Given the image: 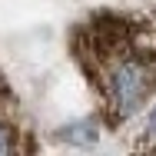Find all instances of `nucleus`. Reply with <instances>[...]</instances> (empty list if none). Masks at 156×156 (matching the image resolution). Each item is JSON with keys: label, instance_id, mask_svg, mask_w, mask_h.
Here are the masks:
<instances>
[{"label": "nucleus", "instance_id": "nucleus-1", "mask_svg": "<svg viewBox=\"0 0 156 156\" xmlns=\"http://www.w3.org/2000/svg\"><path fill=\"white\" fill-rule=\"evenodd\" d=\"M70 43L106 126L126 123L156 93V20L93 13L73 30Z\"/></svg>", "mask_w": 156, "mask_h": 156}, {"label": "nucleus", "instance_id": "nucleus-2", "mask_svg": "<svg viewBox=\"0 0 156 156\" xmlns=\"http://www.w3.org/2000/svg\"><path fill=\"white\" fill-rule=\"evenodd\" d=\"M37 143L30 136V126L23 120L20 100L13 93V87L7 83V76L0 73V156L7 153H33Z\"/></svg>", "mask_w": 156, "mask_h": 156}, {"label": "nucleus", "instance_id": "nucleus-3", "mask_svg": "<svg viewBox=\"0 0 156 156\" xmlns=\"http://www.w3.org/2000/svg\"><path fill=\"white\" fill-rule=\"evenodd\" d=\"M60 136L70 140V143H93L96 140V126L93 123H76V126H66Z\"/></svg>", "mask_w": 156, "mask_h": 156}, {"label": "nucleus", "instance_id": "nucleus-4", "mask_svg": "<svg viewBox=\"0 0 156 156\" xmlns=\"http://www.w3.org/2000/svg\"><path fill=\"white\" fill-rule=\"evenodd\" d=\"M146 123H150V133H153V136H156V110H153V113H150V120H146Z\"/></svg>", "mask_w": 156, "mask_h": 156}]
</instances>
